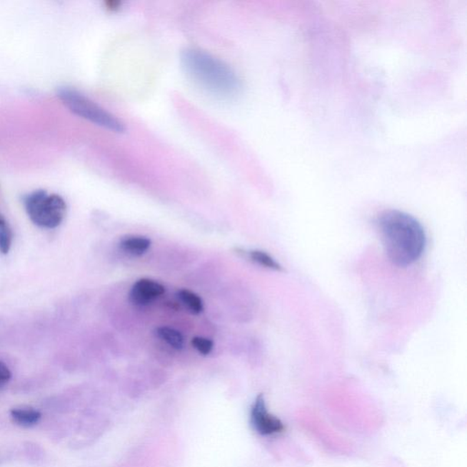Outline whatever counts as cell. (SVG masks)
Segmentation results:
<instances>
[{
  "label": "cell",
  "mask_w": 467,
  "mask_h": 467,
  "mask_svg": "<svg viewBox=\"0 0 467 467\" xmlns=\"http://www.w3.org/2000/svg\"><path fill=\"white\" fill-rule=\"evenodd\" d=\"M376 226L384 251L393 264L406 268L422 256L426 231L413 216L399 210H386L378 216Z\"/></svg>",
  "instance_id": "obj_1"
},
{
  "label": "cell",
  "mask_w": 467,
  "mask_h": 467,
  "mask_svg": "<svg viewBox=\"0 0 467 467\" xmlns=\"http://www.w3.org/2000/svg\"><path fill=\"white\" fill-rule=\"evenodd\" d=\"M181 62L191 80L214 96L229 99L241 90V81L233 69L203 49H186Z\"/></svg>",
  "instance_id": "obj_2"
},
{
  "label": "cell",
  "mask_w": 467,
  "mask_h": 467,
  "mask_svg": "<svg viewBox=\"0 0 467 467\" xmlns=\"http://www.w3.org/2000/svg\"><path fill=\"white\" fill-rule=\"evenodd\" d=\"M57 96L69 110L77 116L91 121L105 129L124 133L125 124L119 118L85 96L80 91L70 87H61L57 90Z\"/></svg>",
  "instance_id": "obj_3"
},
{
  "label": "cell",
  "mask_w": 467,
  "mask_h": 467,
  "mask_svg": "<svg viewBox=\"0 0 467 467\" xmlns=\"http://www.w3.org/2000/svg\"><path fill=\"white\" fill-rule=\"evenodd\" d=\"M26 212L33 224L39 228L54 229L64 222L67 204L61 196L36 190L23 199Z\"/></svg>",
  "instance_id": "obj_4"
},
{
  "label": "cell",
  "mask_w": 467,
  "mask_h": 467,
  "mask_svg": "<svg viewBox=\"0 0 467 467\" xmlns=\"http://www.w3.org/2000/svg\"><path fill=\"white\" fill-rule=\"evenodd\" d=\"M251 423L254 429L261 436H272L284 430L281 420L268 413L265 398L259 394L251 408Z\"/></svg>",
  "instance_id": "obj_5"
},
{
  "label": "cell",
  "mask_w": 467,
  "mask_h": 467,
  "mask_svg": "<svg viewBox=\"0 0 467 467\" xmlns=\"http://www.w3.org/2000/svg\"><path fill=\"white\" fill-rule=\"evenodd\" d=\"M166 288L150 278H141L134 283L130 292V301L136 306H147L161 297Z\"/></svg>",
  "instance_id": "obj_6"
},
{
  "label": "cell",
  "mask_w": 467,
  "mask_h": 467,
  "mask_svg": "<svg viewBox=\"0 0 467 467\" xmlns=\"http://www.w3.org/2000/svg\"><path fill=\"white\" fill-rule=\"evenodd\" d=\"M151 240L146 236H128L120 242V248L124 252L131 256L144 255L150 248Z\"/></svg>",
  "instance_id": "obj_7"
},
{
  "label": "cell",
  "mask_w": 467,
  "mask_h": 467,
  "mask_svg": "<svg viewBox=\"0 0 467 467\" xmlns=\"http://www.w3.org/2000/svg\"><path fill=\"white\" fill-rule=\"evenodd\" d=\"M11 416L13 422L22 427H31L39 422L41 413L31 407H21L12 409Z\"/></svg>",
  "instance_id": "obj_8"
},
{
  "label": "cell",
  "mask_w": 467,
  "mask_h": 467,
  "mask_svg": "<svg viewBox=\"0 0 467 467\" xmlns=\"http://www.w3.org/2000/svg\"><path fill=\"white\" fill-rule=\"evenodd\" d=\"M156 334L161 340L166 341L176 350H181L184 346V337L179 331L169 327H159L156 330Z\"/></svg>",
  "instance_id": "obj_9"
},
{
  "label": "cell",
  "mask_w": 467,
  "mask_h": 467,
  "mask_svg": "<svg viewBox=\"0 0 467 467\" xmlns=\"http://www.w3.org/2000/svg\"><path fill=\"white\" fill-rule=\"evenodd\" d=\"M177 295H179V298L183 302V304L193 314L201 313L204 310L203 301L195 292L190 291L189 289H181Z\"/></svg>",
  "instance_id": "obj_10"
},
{
  "label": "cell",
  "mask_w": 467,
  "mask_h": 467,
  "mask_svg": "<svg viewBox=\"0 0 467 467\" xmlns=\"http://www.w3.org/2000/svg\"><path fill=\"white\" fill-rule=\"evenodd\" d=\"M249 258L256 264L263 266V268L271 269L275 271H282L283 268L278 262L276 261L268 253L261 251V250H252L248 253Z\"/></svg>",
  "instance_id": "obj_11"
},
{
  "label": "cell",
  "mask_w": 467,
  "mask_h": 467,
  "mask_svg": "<svg viewBox=\"0 0 467 467\" xmlns=\"http://www.w3.org/2000/svg\"><path fill=\"white\" fill-rule=\"evenodd\" d=\"M13 233L6 220L0 215V253L8 254L11 248Z\"/></svg>",
  "instance_id": "obj_12"
},
{
  "label": "cell",
  "mask_w": 467,
  "mask_h": 467,
  "mask_svg": "<svg viewBox=\"0 0 467 467\" xmlns=\"http://www.w3.org/2000/svg\"><path fill=\"white\" fill-rule=\"evenodd\" d=\"M192 345L199 353L209 355L214 348V343L209 338L203 337L193 338Z\"/></svg>",
  "instance_id": "obj_13"
},
{
  "label": "cell",
  "mask_w": 467,
  "mask_h": 467,
  "mask_svg": "<svg viewBox=\"0 0 467 467\" xmlns=\"http://www.w3.org/2000/svg\"><path fill=\"white\" fill-rule=\"evenodd\" d=\"M11 371L2 361H0V389L4 387L11 379Z\"/></svg>",
  "instance_id": "obj_14"
}]
</instances>
